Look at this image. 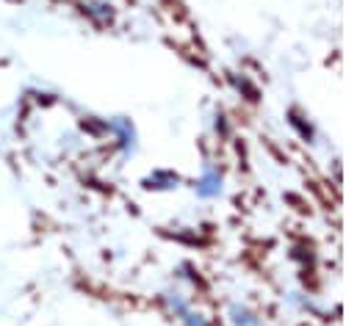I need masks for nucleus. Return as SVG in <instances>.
I'll use <instances>...</instances> for the list:
<instances>
[{
    "label": "nucleus",
    "mask_w": 357,
    "mask_h": 326,
    "mask_svg": "<svg viewBox=\"0 0 357 326\" xmlns=\"http://www.w3.org/2000/svg\"><path fill=\"white\" fill-rule=\"evenodd\" d=\"M197 191H199V196H219L222 194V177H219V171H213L208 166L205 174L199 177V183H197Z\"/></svg>",
    "instance_id": "f257e3e1"
},
{
    "label": "nucleus",
    "mask_w": 357,
    "mask_h": 326,
    "mask_svg": "<svg viewBox=\"0 0 357 326\" xmlns=\"http://www.w3.org/2000/svg\"><path fill=\"white\" fill-rule=\"evenodd\" d=\"M230 318H233V326H266L261 318H255L250 310H244V307H238V304L230 307Z\"/></svg>",
    "instance_id": "f03ea898"
},
{
    "label": "nucleus",
    "mask_w": 357,
    "mask_h": 326,
    "mask_svg": "<svg viewBox=\"0 0 357 326\" xmlns=\"http://www.w3.org/2000/svg\"><path fill=\"white\" fill-rule=\"evenodd\" d=\"M183 321H185V326H211V324H208V321H205V318H199V316H194L191 310H185V313H183Z\"/></svg>",
    "instance_id": "7ed1b4c3"
}]
</instances>
